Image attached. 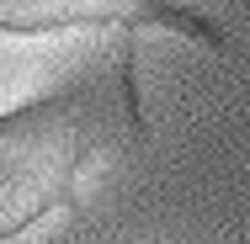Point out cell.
Returning a JSON list of instances; mask_svg holds the SVG:
<instances>
[{
	"instance_id": "6da1fadb",
	"label": "cell",
	"mask_w": 250,
	"mask_h": 244,
	"mask_svg": "<svg viewBox=\"0 0 250 244\" xmlns=\"http://www.w3.org/2000/svg\"><path fill=\"white\" fill-rule=\"evenodd\" d=\"M91 154V106L43 96L0 117V239H16L69 196Z\"/></svg>"
},
{
	"instance_id": "7a4b0ae2",
	"label": "cell",
	"mask_w": 250,
	"mask_h": 244,
	"mask_svg": "<svg viewBox=\"0 0 250 244\" xmlns=\"http://www.w3.org/2000/svg\"><path fill=\"white\" fill-rule=\"evenodd\" d=\"M85 21H144V27H170L202 43H218V27H208L197 11L170 0H0V32H53Z\"/></svg>"
}]
</instances>
